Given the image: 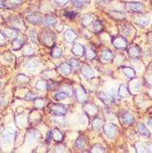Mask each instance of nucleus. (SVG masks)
<instances>
[{
	"mask_svg": "<svg viewBox=\"0 0 152 153\" xmlns=\"http://www.w3.org/2000/svg\"><path fill=\"white\" fill-rule=\"evenodd\" d=\"M41 40L44 45L48 47H53L55 43V35L49 30H44L41 35Z\"/></svg>",
	"mask_w": 152,
	"mask_h": 153,
	"instance_id": "f257e3e1",
	"label": "nucleus"
},
{
	"mask_svg": "<svg viewBox=\"0 0 152 153\" xmlns=\"http://www.w3.org/2000/svg\"><path fill=\"white\" fill-rule=\"evenodd\" d=\"M15 131L9 128H7L3 131L1 134V140L5 144H9L14 140L15 138Z\"/></svg>",
	"mask_w": 152,
	"mask_h": 153,
	"instance_id": "f03ea898",
	"label": "nucleus"
},
{
	"mask_svg": "<svg viewBox=\"0 0 152 153\" xmlns=\"http://www.w3.org/2000/svg\"><path fill=\"white\" fill-rule=\"evenodd\" d=\"M103 131L109 139H113L117 134V127L115 124L109 122L103 125Z\"/></svg>",
	"mask_w": 152,
	"mask_h": 153,
	"instance_id": "7ed1b4c3",
	"label": "nucleus"
},
{
	"mask_svg": "<svg viewBox=\"0 0 152 153\" xmlns=\"http://www.w3.org/2000/svg\"><path fill=\"white\" fill-rule=\"evenodd\" d=\"M51 111L55 115H65L67 112V107L65 104H54L51 107Z\"/></svg>",
	"mask_w": 152,
	"mask_h": 153,
	"instance_id": "20e7f679",
	"label": "nucleus"
},
{
	"mask_svg": "<svg viewBox=\"0 0 152 153\" xmlns=\"http://www.w3.org/2000/svg\"><path fill=\"white\" fill-rule=\"evenodd\" d=\"M112 45L118 49H124L127 47V40L121 36L114 37L111 41Z\"/></svg>",
	"mask_w": 152,
	"mask_h": 153,
	"instance_id": "39448f33",
	"label": "nucleus"
},
{
	"mask_svg": "<svg viewBox=\"0 0 152 153\" xmlns=\"http://www.w3.org/2000/svg\"><path fill=\"white\" fill-rule=\"evenodd\" d=\"M98 107L95 106L94 104L92 103H88L84 106V112L86 115H88L89 117H93L97 114L98 112Z\"/></svg>",
	"mask_w": 152,
	"mask_h": 153,
	"instance_id": "423d86ee",
	"label": "nucleus"
},
{
	"mask_svg": "<svg viewBox=\"0 0 152 153\" xmlns=\"http://www.w3.org/2000/svg\"><path fill=\"white\" fill-rule=\"evenodd\" d=\"M75 95H76L77 101L80 102H83L87 101V94L82 86H79L75 90Z\"/></svg>",
	"mask_w": 152,
	"mask_h": 153,
	"instance_id": "0eeeda50",
	"label": "nucleus"
},
{
	"mask_svg": "<svg viewBox=\"0 0 152 153\" xmlns=\"http://www.w3.org/2000/svg\"><path fill=\"white\" fill-rule=\"evenodd\" d=\"M118 95L120 98H127V97H129L130 95L129 88L124 83L119 84V86L118 88Z\"/></svg>",
	"mask_w": 152,
	"mask_h": 153,
	"instance_id": "6e6552de",
	"label": "nucleus"
},
{
	"mask_svg": "<svg viewBox=\"0 0 152 153\" xmlns=\"http://www.w3.org/2000/svg\"><path fill=\"white\" fill-rule=\"evenodd\" d=\"M121 121L124 125H130L134 121V116L129 111H124L121 114Z\"/></svg>",
	"mask_w": 152,
	"mask_h": 153,
	"instance_id": "1a4fd4ad",
	"label": "nucleus"
},
{
	"mask_svg": "<svg viewBox=\"0 0 152 153\" xmlns=\"http://www.w3.org/2000/svg\"><path fill=\"white\" fill-rule=\"evenodd\" d=\"M82 73L85 79H90L94 76V71L87 65H83L82 67Z\"/></svg>",
	"mask_w": 152,
	"mask_h": 153,
	"instance_id": "9d476101",
	"label": "nucleus"
},
{
	"mask_svg": "<svg viewBox=\"0 0 152 153\" xmlns=\"http://www.w3.org/2000/svg\"><path fill=\"white\" fill-rule=\"evenodd\" d=\"M72 52H73V54H75L77 56H81V55L84 54L85 47L82 45H81L79 43H76V44L73 45V47L72 48Z\"/></svg>",
	"mask_w": 152,
	"mask_h": 153,
	"instance_id": "9b49d317",
	"label": "nucleus"
},
{
	"mask_svg": "<svg viewBox=\"0 0 152 153\" xmlns=\"http://www.w3.org/2000/svg\"><path fill=\"white\" fill-rule=\"evenodd\" d=\"M128 8L133 12H141L144 9V6L139 2H131L128 4Z\"/></svg>",
	"mask_w": 152,
	"mask_h": 153,
	"instance_id": "f8f14e48",
	"label": "nucleus"
},
{
	"mask_svg": "<svg viewBox=\"0 0 152 153\" xmlns=\"http://www.w3.org/2000/svg\"><path fill=\"white\" fill-rule=\"evenodd\" d=\"M58 71L62 74H65V75H68L71 74L72 72V66L70 64H67V63H64L61 65H59L58 67Z\"/></svg>",
	"mask_w": 152,
	"mask_h": 153,
	"instance_id": "ddd939ff",
	"label": "nucleus"
},
{
	"mask_svg": "<svg viewBox=\"0 0 152 153\" xmlns=\"http://www.w3.org/2000/svg\"><path fill=\"white\" fill-rule=\"evenodd\" d=\"M112 58H113V53L110 50L102 51V53H101V59H102V62H104V63L110 62V61L112 60Z\"/></svg>",
	"mask_w": 152,
	"mask_h": 153,
	"instance_id": "4468645a",
	"label": "nucleus"
},
{
	"mask_svg": "<svg viewBox=\"0 0 152 153\" xmlns=\"http://www.w3.org/2000/svg\"><path fill=\"white\" fill-rule=\"evenodd\" d=\"M76 37H77V35H76V33L73 31V29H68L67 31L65 33V40L68 43L74 42V40L76 39Z\"/></svg>",
	"mask_w": 152,
	"mask_h": 153,
	"instance_id": "2eb2a0df",
	"label": "nucleus"
},
{
	"mask_svg": "<svg viewBox=\"0 0 152 153\" xmlns=\"http://www.w3.org/2000/svg\"><path fill=\"white\" fill-rule=\"evenodd\" d=\"M98 97L107 106H110L111 104V102H112V99L109 98V96L105 93H103V91H100V93L98 94Z\"/></svg>",
	"mask_w": 152,
	"mask_h": 153,
	"instance_id": "dca6fc26",
	"label": "nucleus"
},
{
	"mask_svg": "<svg viewBox=\"0 0 152 153\" xmlns=\"http://www.w3.org/2000/svg\"><path fill=\"white\" fill-rule=\"evenodd\" d=\"M137 127H138V131H139V133L141 136H143V137H149V131L145 126L144 123H142V122H139Z\"/></svg>",
	"mask_w": 152,
	"mask_h": 153,
	"instance_id": "f3484780",
	"label": "nucleus"
},
{
	"mask_svg": "<svg viewBox=\"0 0 152 153\" xmlns=\"http://www.w3.org/2000/svg\"><path fill=\"white\" fill-rule=\"evenodd\" d=\"M128 53H129V55L130 57L136 58L140 54V49L136 45H131V46H130V48L128 50Z\"/></svg>",
	"mask_w": 152,
	"mask_h": 153,
	"instance_id": "a211bd4d",
	"label": "nucleus"
},
{
	"mask_svg": "<svg viewBox=\"0 0 152 153\" xmlns=\"http://www.w3.org/2000/svg\"><path fill=\"white\" fill-rule=\"evenodd\" d=\"M27 21L33 25H39L42 23V17L38 15H31L27 16Z\"/></svg>",
	"mask_w": 152,
	"mask_h": 153,
	"instance_id": "6ab92c4d",
	"label": "nucleus"
},
{
	"mask_svg": "<svg viewBox=\"0 0 152 153\" xmlns=\"http://www.w3.org/2000/svg\"><path fill=\"white\" fill-rule=\"evenodd\" d=\"M24 44V38H20L18 36H16L13 41H12V45H13V47L14 49L17 50V49H20Z\"/></svg>",
	"mask_w": 152,
	"mask_h": 153,
	"instance_id": "aec40b11",
	"label": "nucleus"
},
{
	"mask_svg": "<svg viewBox=\"0 0 152 153\" xmlns=\"http://www.w3.org/2000/svg\"><path fill=\"white\" fill-rule=\"evenodd\" d=\"M141 82L139 80H135L133 82H130V88L132 91L134 93H139L140 91V88H141Z\"/></svg>",
	"mask_w": 152,
	"mask_h": 153,
	"instance_id": "412c9836",
	"label": "nucleus"
},
{
	"mask_svg": "<svg viewBox=\"0 0 152 153\" xmlns=\"http://www.w3.org/2000/svg\"><path fill=\"white\" fill-rule=\"evenodd\" d=\"M122 73L124 74V75L130 79L131 78H134L136 76V72L135 70H133L132 68H130V67H123L122 68Z\"/></svg>",
	"mask_w": 152,
	"mask_h": 153,
	"instance_id": "4be33fe9",
	"label": "nucleus"
},
{
	"mask_svg": "<svg viewBox=\"0 0 152 153\" xmlns=\"http://www.w3.org/2000/svg\"><path fill=\"white\" fill-rule=\"evenodd\" d=\"M93 127L95 131H100L102 127H103V121L100 118H95L92 121Z\"/></svg>",
	"mask_w": 152,
	"mask_h": 153,
	"instance_id": "5701e85b",
	"label": "nucleus"
},
{
	"mask_svg": "<svg viewBox=\"0 0 152 153\" xmlns=\"http://www.w3.org/2000/svg\"><path fill=\"white\" fill-rule=\"evenodd\" d=\"M52 137L54 140V141L60 142V141H62L64 136H63L62 132H61L58 129H54L53 131H52Z\"/></svg>",
	"mask_w": 152,
	"mask_h": 153,
	"instance_id": "b1692460",
	"label": "nucleus"
},
{
	"mask_svg": "<svg viewBox=\"0 0 152 153\" xmlns=\"http://www.w3.org/2000/svg\"><path fill=\"white\" fill-rule=\"evenodd\" d=\"M93 18L90 15H84L82 17V24L83 26H89L93 23Z\"/></svg>",
	"mask_w": 152,
	"mask_h": 153,
	"instance_id": "393cba45",
	"label": "nucleus"
},
{
	"mask_svg": "<svg viewBox=\"0 0 152 153\" xmlns=\"http://www.w3.org/2000/svg\"><path fill=\"white\" fill-rule=\"evenodd\" d=\"M72 4L76 7H83L90 3V0H71Z\"/></svg>",
	"mask_w": 152,
	"mask_h": 153,
	"instance_id": "a878e982",
	"label": "nucleus"
},
{
	"mask_svg": "<svg viewBox=\"0 0 152 153\" xmlns=\"http://www.w3.org/2000/svg\"><path fill=\"white\" fill-rule=\"evenodd\" d=\"M51 54H52V56H53V58L58 59V58H60L61 56L63 55V51H62V49L59 48V47L53 46V49H52Z\"/></svg>",
	"mask_w": 152,
	"mask_h": 153,
	"instance_id": "bb28decb",
	"label": "nucleus"
},
{
	"mask_svg": "<svg viewBox=\"0 0 152 153\" xmlns=\"http://www.w3.org/2000/svg\"><path fill=\"white\" fill-rule=\"evenodd\" d=\"M36 87L38 89V90H41V91H45L46 89H48V82L44 80H39L36 82Z\"/></svg>",
	"mask_w": 152,
	"mask_h": 153,
	"instance_id": "cd10ccee",
	"label": "nucleus"
},
{
	"mask_svg": "<svg viewBox=\"0 0 152 153\" xmlns=\"http://www.w3.org/2000/svg\"><path fill=\"white\" fill-rule=\"evenodd\" d=\"M85 144H86V140L83 136H80L77 140H76V142H75V146L79 149H82L84 147H85Z\"/></svg>",
	"mask_w": 152,
	"mask_h": 153,
	"instance_id": "c85d7f7f",
	"label": "nucleus"
},
{
	"mask_svg": "<svg viewBox=\"0 0 152 153\" xmlns=\"http://www.w3.org/2000/svg\"><path fill=\"white\" fill-rule=\"evenodd\" d=\"M150 23V18L149 17H139L137 21L136 24L139 26H146Z\"/></svg>",
	"mask_w": 152,
	"mask_h": 153,
	"instance_id": "c756f323",
	"label": "nucleus"
},
{
	"mask_svg": "<svg viewBox=\"0 0 152 153\" xmlns=\"http://www.w3.org/2000/svg\"><path fill=\"white\" fill-rule=\"evenodd\" d=\"M68 96H70V95L66 93V91H60V93H57L54 95V99L56 101H62V100H65Z\"/></svg>",
	"mask_w": 152,
	"mask_h": 153,
	"instance_id": "7c9ffc66",
	"label": "nucleus"
},
{
	"mask_svg": "<svg viewBox=\"0 0 152 153\" xmlns=\"http://www.w3.org/2000/svg\"><path fill=\"white\" fill-rule=\"evenodd\" d=\"M70 65H71V66H72V69H73V70L76 71V72L79 71L80 68H81L80 63L78 62V61H77L76 59H74V58L70 59Z\"/></svg>",
	"mask_w": 152,
	"mask_h": 153,
	"instance_id": "2f4dec72",
	"label": "nucleus"
},
{
	"mask_svg": "<svg viewBox=\"0 0 152 153\" xmlns=\"http://www.w3.org/2000/svg\"><path fill=\"white\" fill-rule=\"evenodd\" d=\"M46 103V101L43 98H37V99H35V106L36 108H38V109H42L44 107Z\"/></svg>",
	"mask_w": 152,
	"mask_h": 153,
	"instance_id": "473e14b6",
	"label": "nucleus"
},
{
	"mask_svg": "<svg viewBox=\"0 0 152 153\" xmlns=\"http://www.w3.org/2000/svg\"><path fill=\"white\" fill-rule=\"evenodd\" d=\"M56 23H57V20L55 17H47L44 21V24L46 26H54L56 25Z\"/></svg>",
	"mask_w": 152,
	"mask_h": 153,
	"instance_id": "72a5a7b5",
	"label": "nucleus"
},
{
	"mask_svg": "<svg viewBox=\"0 0 152 153\" xmlns=\"http://www.w3.org/2000/svg\"><path fill=\"white\" fill-rule=\"evenodd\" d=\"M84 54L86 55V58L89 59V60H93L95 58V53L90 49V48H85V53Z\"/></svg>",
	"mask_w": 152,
	"mask_h": 153,
	"instance_id": "f704fd0d",
	"label": "nucleus"
},
{
	"mask_svg": "<svg viewBox=\"0 0 152 153\" xmlns=\"http://www.w3.org/2000/svg\"><path fill=\"white\" fill-rule=\"evenodd\" d=\"M92 28H93V31H95V32H100L101 30L102 29V25L101 21H99V20L95 21V22L93 24Z\"/></svg>",
	"mask_w": 152,
	"mask_h": 153,
	"instance_id": "c9c22d12",
	"label": "nucleus"
},
{
	"mask_svg": "<svg viewBox=\"0 0 152 153\" xmlns=\"http://www.w3.org/2000/svg\"><path fill=\"white\" fill-rule=\"evenodd\" d=\"M17 81L21 83H25V82H28L30 81L29 77H27L26 75H24V74H18L17 75Z\"/></svg>",
	"mask_w": 152,
	"mask_h": 153,
	"instance_id": "e433bc0d",
	"label": "nucleus"
},
{
	"mask_svg": "<svg viewBox=\"0 0 152 153\" xmlns=\"http://www.w3.org/2000/svg\"><path fill=\"white\" fill-rule=\"evenodd\" d=\"M28 35H29V37L31 38V40H32V41H34V42H37V35H36V30H34V29H30V30H29Z\"/></svg>",
	"mask_w": 152,
	"mask_h": 153,
	"instance_id": "4c0bfd02",
	"label": "nucleus"
},
{
	"mask_svg": "<svg viewBox=\"0 0 152 153\" xmlns=\"http://www.w3.org/2000/svg\"><path fill=\"white\" fill-rule=\"evenodd\" d=\"M132 65H134V67L137 69V70H139V71H143L144 70V65L141 64V62L140 61H133L132 62Z\"/></svg>",
	"mask_w": 152,
	"mask_h": 153,
	"instance_id": "58836bf2",
	"label": "nucleus"
},
{
	"mask_svg": "<svg viewBox=\"0 0 152 153\" xmlns=\"http://www.w3.org/2000/svg\"><path fill=\"white\" fill-rule=\"evenodd\" d=\"M90 151H92V152H104L105 149H104V148L102 147L101 145H95Z\"/></svg>",
	"mask_w": 152,
	"mask_h": 153,
	"instance_id": "ea45409f",
	"label": "nucleus"
},
{
	"mask_svg": "<svg viewBox=\"0 0 152 153\" xmlns=\"http://www.w3.org/2000/svg\"><path fill=\"white\" fill-rule=\"evenodd\" d=\"M143 148H144L145 152H152V144L151 143H148V142L143 143Z\"/></svg>",
	"mask_w": 152,
	"mask_h": 153,
	"instance_id": "a19ab883",
	"label": "nucleus"
},
{
	"mask_svg": "<svg viewBox=\"0 0 152 153\" xmlns=\"http://www.w3.org/2000/svg\"><path fill=\"white\" fill-rule=\"evenodd\" d=\"M36 98V94H34L33 91H29V93L25 95V100L27 101H31V100H35Z\"/></svg>",
	"mask_w": 152,
	"mask_h": 153,
	"instance_id": "79ce46f5",
	"label": "nucleus"
},
{
	"mask_svg": "<svg viewBox=\"0 0 152 153\" xmlns=\"http://www.w3.org/2000/svg\"><path fill=\"white\" fill-rule=\"evenodd\" d=\"M53 1H54V3L57 6H59V7H64V6H65L68 3L69 0H53Z\"/></svg>",
	"mask_w": 152,
	"mask_h": 153,
	"instance_id": "37998d69",
	"label": "nucleus"
},
{
	"mask_svg": "<svg viewBox=\"0 0 152 153\" xmlns=\"http://www.w3.org/2000/svg\"><path fill=\"white\" fill-rule=\"evenodd\" d=\"M65 15V16H66L67 18L73 19V18H74V16L77 15V13H75V12H73V11H69V12H66Z\"/></svg>",
	"mask_w": 152,
	"mask_h": 153,
	"instance_id": "c03bdc74",
	"label": "nucleus"
},
{
	"mask_svg": "<svg viewBox=\"0 0 152 153\" xmlns=\"http://www.w3.org/2000/svg\"><path fill=\"white\" fill-rule=\"evenodd\" d=\"M38 66V64H28L25 65V67L28 69V70H33V69H36V67Z\"/></svg>",
	"mask_w": 152,
	"mask_h": 153,
	"instance_id": "a18cd8bd",
	"label": "nucleus"
},
{
	"mask_svg": "<svg viewBox=\"0 0 152 153\" xmlns=\"http://www.w3.org/2000/svg\"><path fill=\"white\" fill-rule=\"evenodd\" d=\"M6 42V38H5V35L4 33L0 32V45H3Z\"/></svg>",
	"mask_w": 152,
	"mask_h": 153,
	"instance_id": "49530a36",
	"label": "nucleus"
},
{
	"mask_svg": "<svg viewBox=\"0 0 152 153\" xmlns=\"http://www.w3.org/2000/svg\"><path fill=\"white\" fill-rule=\"evenodd\" d=\"M9 3L12 4V6H17L20 5L21 0H9Z\"/></svg>",
	"mask_w": 152,
	"mask_h": 153,
	"instance_id": "de8ad7c7",
	"label": "nucleus"
},
{
	"mask_svg": "<svg viewBox=\"0 0 152 153\" xmlns=\"http://www.w3.org/2000/svg\"><path fill=\"white\" fill-rule=\"evenodd\" d=\"M53 139V137H52V131H50L49 132H48V134H47V136H46V143H50L51 142V140Z\"/></svg>",
	"mask_w": 152,
	"mask_h": 153,
	"instance_id": "09e8293b",
	"label": "nucleus"
},
{
	"mask_svg": "<svg viewBox=\"0 0 152 153\" xmlns=\"http://www.w3.org/2000/svg\"><path fill=\"white\" fill-rule=\"evenodd\" d=\"M147 82H148V83L149 85L152 86V74H148V75L147 76Z\"/></svg>",
	"mask_w": 152,
	"mask_h": 153,
	"instance_id": "8fccbe9b",
	"label": "nucleus"
},
{
	"mask_svg": "<svg viewBox=\"0 0 152 153\" xmlns=\"http://www.w3.org/2000/svg\"><path fill=\"white\" fill-rule=\"evenodd\" d=\"M0 7H7L6 2L4 0H0Z\"/></svg>",
	"mask_w": 152,
	"mask_h": 153,
	"instance_id": "3c124183",
	"label": "nucleus"
},
{
	"mask_svg": "<svg viewBox=\"0 0 152 153\" xmlns=\"http://www.w3.org/2000/svg\"><path fill=\"white\" fill-rule=\"evenodd\" d=\"M148 125L150 128H152V119H149V120H148Z\"/></svg>",
	"mask_w": 152,
	"mask_h": 153,
	"instance_id": "603ef678",
	"label": "nucleus"
},
{
	"mask_svg": "<svg viewBox=\"0 0 152 153\" xmlns=\"http://www.w3.org/2000/svg\"><path fill=\"white\" fill-rule=\"evenodd\" d=\"M148 40L152 43V33H149L148 34Z\"/></svg>",
	"mask_w": 152,
	"mask_h": 153,
	"instance_id": "864d4df0",
	"label": "nucleus"
},
{
	"mask_svg": "<svg viewBox=\"0 0 152 153\" xmlns=\"http://www.w3.org/2000/svg\"><path fill=\"white\" fill-rule=\"evenodd\" d=\"M150 68H151V70H152V64H151V66H150Z\"/></svg>",
	"mask_w": 152,
	"mask_h": 153,
	"instance_id": "5fc2aeb1",
	"label": "nucleus"
},
{
	"mask_svg": "<svg viewBox=\"0 0 152 153\" xmlns=\"http://www.w3.org/2000/svg\"><path fill=\"white\" fill-rule=\"evenodd\" d=\"M0 87H1V82H0Z\"/></svg>",
	"mask_w": 152,
	"mask_h": 153,
	"instance_id": "6e6d98bb",
	"label": "nucleus"
}]
</instances>
